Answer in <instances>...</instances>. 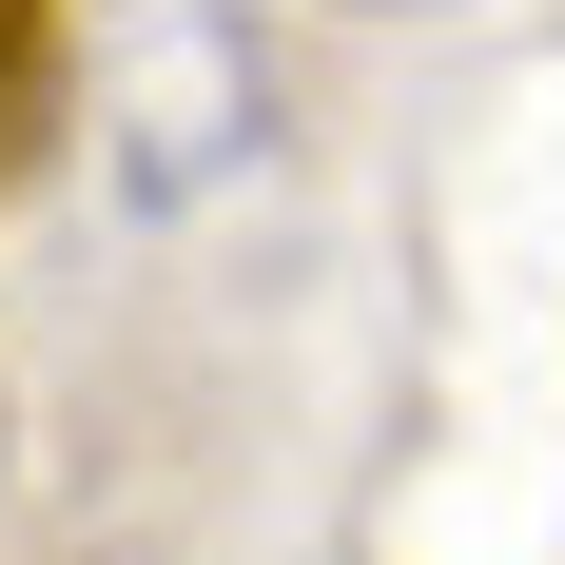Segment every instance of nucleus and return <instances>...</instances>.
I'll list each match as a JSON object with an SVG mask.
<instances>
[{"label":"nucleus","mask_w":565,"mask_h":565,"mask_svg":"<svg viewBox=\"0 0 565 565\" xmlns=\"http://www.w3.org/2000/svg\"><path fill=\"white\" fill-rule=\"evenodd\" d=\"M58 98H78V20L58 0H0V195L58 157Z\"/></svg>","instance_id":"nucleus-1"}]
</instances>
